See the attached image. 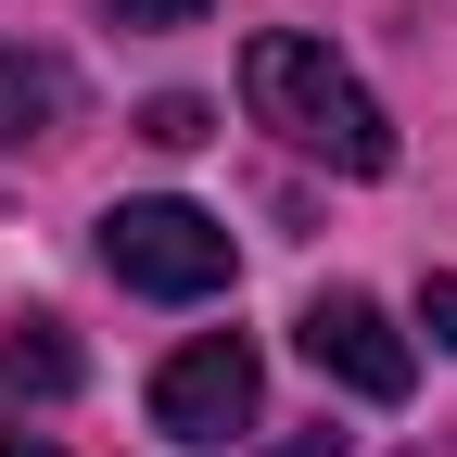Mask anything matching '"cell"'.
<instances>
[{
    "label": "cell",
    "instance_id": "obj_4",
    "mask_svg": "<svg viewBox=\"0 0 457 457\" xmlns=\"http://www.w3.org/2000/svg\"><path fill=\"white\" fill-rule=\"evenodd\" d=\"M293 343H305V369H318V381L369 394V407H407V381H420L407 330H394V318H381L369 293H318V305L293 318Z\"/></svg>",
    "mask_w": 457,
    "mask_h": 457
},
{
    "label": "cell",
    "instance_id": "obj_6",
    "mask_svg": "<svg viewBox=\"0 0 457 457\" xmlns=\"http://www.w3.org/2000/svg\"><path fill=\"white\" fill-rule=\"evenodd\" d=\"M51 114H64V77H51V64H26V51H0V153H13V140H38Z\"/></svg>",
    "mask_w": 457,
    "mask_h": 457
},
{
    "label": "cell",
    "instance_id": "obj_8",
    "mask_svg": "<svg viewBox=\"0 0 457 457\" xmlns=\"http://www.w3.org/2000/svg\"><path fill=\"white\" fill-rule=\"evenodd\" d=\"M420 330L457 356V267H432V279H420Z\"/></svg>",
    "mask_w": 457,
    "mask_h": 457
},
{
    "label": "cell",
    "instance_id": "obj_3",
    "mask_svg": "<svg viewBox=\"0 0 457 457\" xmlns=\"http://www.w3.org/2000/svg\"><path fill=\"white\" fill-rule=\"evenodd\" d=\"M254 394H267L254 343L242 330H204V343H179V356L153 369V432L165 445H228V432H254Z\"/></svg>",
    "mask_w": 457,
    "mask_h": 457
},
{
    "label": "cell",
    "instance_id": "obj_7",
    "mask_svg": "<svg viewBox=\"0 0 457 457\" xmlns=\"http://www.w3.org/2000/svg\"><path fill=\"white\" fill-rule=\"evenodd\" d=\"M140 140H153V153H204V140H216V114H204L191 89H165V102L140 114Z\"/></svg>",
    "mask_w": 457,
    "mask_h": 457
},
{
    "label": "cell",
    "instance_id": "obj_9",
    "mask_svg": "<svg viewBox=\"0 0 457 457\" xmlns=\"http://www.w3.org/2000/svg\"><path fill=\"white\" fill-rule=\"evenodd\" d=\"M114 26H204V0H102Z\"/></svg>",
    "mask_w": 457,
    "mask_h": 457
},
{
    "label": "cell",
    "instance_id": "obj_2",
    "mask_svg": "<svg viewBox=\"0 0 457 457\" xmlns=\"http://www.w3.org/2000/svg\"><path fill=\"white\" fill-rule=\"evenodd\" d=\"M102 267L128 279V293H153V305H204V293H228V228L204 216V204H179V191H140V204H114L102 216Z\"/></svg>",
    "mask_w": 457,
    "mask_h": 457
},
{
    "label": "cell",
    "instance_id": "obj_10",
    "mask_svg": "<svg viewBox=\"0 0 457 457\" xmlns=\"http://www.w3.org/2000/svg\"><path fill=\"white\" fill-rule=\"evenodd\" d=\"M0 457H51V432H26V420H13V432H0Z\"/></svg>",
    "mask_w": 457,
    "mask_h": 457
},
{
    "label": "cell",
    "instance_id": "obj_5",
    "mask_svg": "<svg viewBox=\"0 0 457 457\" xmlns=\"http://www.w3.org/2000/svg\"><path fill=\"white\" fill-rule=\"evenodd\" d=\"M77 394V343L51 330V318H26V330H0V407H64Z\"/></svg>",
    "mask_w": 457,
    "mask_h": 457
},
{
    "label": "cell",
    "instance_id": "obj_1",
    "mask_svg": "<svg viewBox=\"0 0 457 457\" xmlns=\"http://www.w3.org/2000/svg\"><path fill=\"white\" fill-rule=\"evenodd\" d=\"M242 102H254L293 153L343 165V179H381V165H394V114H381L356 77H343L318 38H293V26H267V38L242 51Z\"/></svg>",
    "mask_w": 457,
    "mask_h": 457
}]
</instances>
